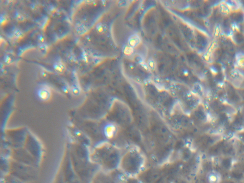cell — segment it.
<instances>
[{"label": "cell", "instance_id": "obj_1", "mask_svg": "<svg viewBox=\"0 0 244 183\" xmlns=\"http://www.w3.org/2000/svg\"><path fill=\"white\" fill-rule=\"evenodd\" d=\"M39 98L42 101L48 100L51 96L50 89L46 86H43L39 88L37 92Z\"/></svg>", "mask_w": 244, "mask_h": 183}, {"label": "cell", "instance_id": "obj_2", "mask_svg": "<svg viewBox=\"0 0 244 183\" xmlns=\"http://www.w3.org/2000/svg\"><path fill=\"white\" fill-rule=\"evenodd\" d=\"M232 20L235 22L239 23L244 21V16L243 13L241 11H237L233 12L232 13Z\"/></svg>", "mask_w": 244, "mask_h": 183}, {"label": "cell", "instance_id": "obj_3", "mask_svg": "<svg viewBox=\"0 0 244 183\" xmlns=\"http://www.w3.org/2000/svg\"><path fill=\"white\" fill-rule=\"evenodd\" d=\"M53 68L56 72L58 73H63L65 70V66L63 63L58 61L54 63L53 65Z\"/></svg>", "mask_w": 244, "mask_h": 183}, {"label": "cell", "instance_id": "obj_4", "mask_svg": "<svg viewBox=\"0 0 244 183\" xmlns=\"http://www.w3.org/2000/svg\"><path fill=\"white\" fill-rule=\"evenodd\" d=\"M75 30L78 34H84L87 32V28L83 24L78 22L75 27Z\"/></svg>", "mask_w": 244, "mask_h": 183}, {"label": "cell", "instance_id": "obj_5", "mask_svg": "<svg viewBox=\"0 0 244 183\" xmlns=\"http://www.w3.org/2000/svg\"><path fill=\"white\" fill-rule=\"evenodd\" d=\"M237 38V40H235V41H237V43H244V36H243V34H242L241 33H240L239 32H235L234 34V37L233 38L236 39Z\"/></svg>", "mask_w": 244, "mask_h": 183}, {"label": "cell", "instance_id": "obj_6", "mask_svg": "<svg viewBox=\"0 0 244 183\" xmlns=\"http://www.w3.org/2000/svg\"><path fill=\"white\" fill-rule=\"evenodd\" d=\"M237 64L240 68L244 69V55H240L237 57Z\"/></svg>", "mask_w": 244, "mask_h": 183}, {"label": "cell", "instance_id": "obj_7", "mask_svg": "<svg viewBox=\"0 0 244 183\" xmlns=\"http://www.w3.org/2000/svg\"><path fill=\"white\" fill-rule=\"evenodd\" d=\"M13 34L16 38H21L22 36V32L18 29L15 30Z\"/></svg>", "mask_w": 244, "mask_h": 183}, {"label": "cell", "instance_id": "obj_8", "mask_svg": "<svg viewBox=\"0 0 244 183\" xmlns=\"http://www.w3.org/2000/svg\"><path fill=\"white\" fill-rule=\"evenodd\" d=\"M4 61L5 64L9 65L11 64L12 62V58L9 56V55H6L4 57Z\"/></svg>", "mask_w": 244, "mask_h": 183}, {"label": "cell", "instance_id": "obj_9", "mask_svg": "<svg viewBox=\"0 0 244 183\" xmlns=\"http://www.w3.org/2000/svg\"><path fill=\"white\" fill-rule=\"evenodd\" d=\"M72 92L74 95H78L80 93V89L76 86H73L72 88Z\"/></svg>", "mask_w": 244, "mask_h": 183}, {"label": "cell", "instance_id": "obj_10", "mask_svg": "<svg viewBox=\"0 0 244 183\" xmlns=\"http://www.w3.org/2000/svg\"><path fill=\"white\" fill-rule=\"evenodd\" d=\"M38 40L40 44H44L45 41V38L43 34H39L38 36Z\"/></svg>", "mask_w": 244, "mask_h": 183}, {"label": "cell", "instance_id": "obj_11", "mask_svg": "<svg viewBox=\"0 0 244 183\" xmlns=\"http://www.w3.org/2000/svg\"><path fill=\"white\" fill-rule=\"evenodd\" d=\"M39 48L40 51L43 53H46L47 51V47L44 44H40V45L39 46Z\"/></svg>", "mask_w": 244, "mask_h": 183}, {"label": "cell", "instance_id": "obj_12", "mask_svg": "<svg viewBox=\"0 0 244 183\" xmlns=\"http://www.w3.org/2000/svg\"><path fill=\"white\" fill-rule=\"evenodd\" d=\"M82 58L83 60L85 62V63L88 62V56L87 55L86 53L85 52H83L82 53Z\"/></svg>", "mask_w": 244, "mask_h": 183}, {"label": "cell", "instance_id": "obj_13", "mask_svg": "<svg viewBox=\"0 0 244 183\" xmlns=\"http://www.w3.org/2000/svg\"><path fill=\"white\" fill-rule=\"evenodd\" d=\"M16 15H17V19L19 21H22L24 20V17L23 16H22V15L20 14H18Z\"/></svg>", "mask_w": 244, "mask_h": 183}, {"label": "cell", "instance_id": "obj_14", "mask_svg": "<svg viewBox=\"0 0 244 183\" xmlns=\"http://www.w3.org/2000/svg\"><path fill=\"white\" fill-rule=\"evenodd\" d=\"M41 75L43 77L46 78V77H47L48 74H47V72H46V71H42L41 72Z\"/></svg>", "mask_w": 244, "mask_h": 183}, {"label": "cell", "instance_id": "obj_15", "mask_svg": "<svg viewBox=\"0 0 244 183\" xmlns=\"http://www.w3.org/2000/svg\"><path fill=\"white\" fill-rule=\"evenodd\" d=\"M63 92L65 93H68V89L67 87H66V86H63Z\"/></svg>", "mask_w": 244, "mask_h": 183}]
</instances>
